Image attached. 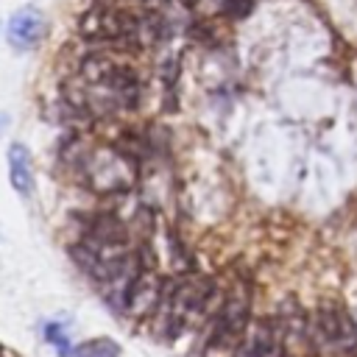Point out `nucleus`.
<instances>
[{"label":"nucleus","mask_w":357,"mask_h":357,"mask_svg":"<svg viewBox=\"0 0 357 357\" xmlns=\"http://www.w3.org/2000/svg\"><path fill=\"white\" fill-rule=\"evenodd\" d=\"M139 95H142V84L137 70L128 61L103 53L84 59L73 89L75 103L95 117L131 112L137 109Z\"/></svg>","instance_id":"obj_1"},{"label":"nucleus","mask_w":357,"mask_h":357,"mask_svg":"<svg viewBox=\"0 0 357 357\" xmlns=\"http://www.w3.org/2000/svg\"><path fill=\"white\" fill-rule=\"evenodd\" d=\"M215 298V284L204 276H181L170 290H165L162 304L156 310L159 335L165 340L178 337L198 315L209 312V301Z\"/></svg>","instance_id":"obj_2"},{"label":"nucleus","mask_w":357,"mask_h":357,"mask_svg":"<svg viewBox=\"0 0 357 357\" xmlns=\"http://www.w3.org/2000/svg\"><path fill=\"white\" fill-rule=\"evenodd\" d=\"M81 173H84V181L89 184L92 192H100V195H109V192H126L134 187L137 181V167H134V159L128 153H123L120 148H112V145H98V148H89L81 162H78Z\"/></svg>","instance_id":"obj_3"},{"label":"nucleus","mask_w":357,"mask_h":357,"mask_svg":"<svg viewBox=\"0 0 357 357\" xmlns=\"http://www.w3.org/2000/svg\"><path fill=\"white\" fill-rule=\"evenodd\" d=\"M312 349L326 357H354L357 354V321L349 310L337 304H321L310 315Z\"/></svg>","instance_id":"obj_4"},{"label":"nucleus","mask_w":357,"mask_h":357,"mask_svg":"<svg viewBox=\"0 0 357 357\" xmlns=\"http://www.w3.org/2000/svg\"><path fill=\"white\" fill-rule=\"evenodd\" d=\"M248 312H251V290L245 282H234L215 312H209V329H206V346L212 349H229L237 346L248 329Z\"/></svg>","instance_id":"obj_5"},{"label":"nucleus","mask_w":357,"mask_h":357,"mask_svg":"<svg viewBox=\"0 0 357 357\" xmlns=\"http://www.w3.org/2000/svg\"><path fill=\"white\" fill-rule=\"evenodd\" d=\"M234 357H287L284 337L276 318H259L248 324Z\"/></svg>","instance_id":"obj_6"},{"label":"nucleus","mask_w":357,"mask_h":357,"mask_svg":"<svg viewBox=\"0 0 357 357\" xmlns=\"http://www.w3.org/2000/svg\"><path fill=\"white\" fill-rule=\"evenodd\" d=\"M45 33H47V20L36 6H22L20 11H14V17L8 20V28H6V39L14 50L39 47Z\"/></svg>","instance_id":"obj_7"},{"label":"nucleus","mask_w":357,"mask_h":357,"mask_svg":"<svg viewBox=\"0 0 357 357\" xmlns=\"http://www.w3.org/2000/svg\"><path fill=\"white\" fill-rule=\"evenodd\" d=\"M6 162H8V181H11V187L22 198H31L33 190H36V170H33V156H31L28 145L11 142L8 153H6Z\"/></svg>","instance_id":"obj_8"},{"label":"nucleus","mask_w":357,"mask_h":357,"mask_svg":"<svg viewBox=\"0 0 357 357\" xmlns=\"http://www.w3.org/2000/svg\"><path fill=\"white\" fill-rule=\"evenodd\" d=\"M42 335H45V340L56 349L59 357H73V354H75L73 340H70L67 329H64L59 321H45V324H42Z\"/></svg>","instance_id":"obj_9"},{"label":"nucleus","mask_w":357,"mask_h":357,"mask_svg":"<svg viewBox=\"0 0 357 357\" xmlns=\"http://www.w3.org/2000/svg\"><path fill=\"white\" fill-rule=\"evenodd\" d=\"M73 357H120V343L112 337H92L78 343Z\"/></svg>","instance_id":"obj_10"},{"label":"nucleus","mask_w":357,"mask_h":357,"mask_svg":"<svg viewBox=\"0 0 357 357\" xmlns=\"http://www.w3.org/2000/svg\"><path fill=\"white\" fill-rule=\"evenodd\" d=\"M251 6H254V0H226L223 11H229L231 17H234V14H237V17H243V14H248V11H251Z\"/></svg>","instance_id":"obj_11"},{"label":"nucleus","mask_w":357,"mask_h":357,"mask_svg":"<svg viewBox=\"0 0 357 357\" xmlns=\"http://www.w3.org/2000/svg\"><path fill=\"white\" fill-rule=\"evenodd\" d=\"M0 357H3V343H0Z\"/></svg>","instance_id":"obj_12"}]
</instances>
